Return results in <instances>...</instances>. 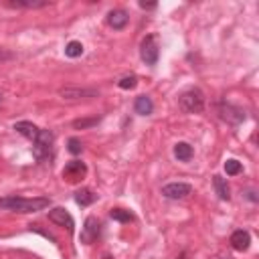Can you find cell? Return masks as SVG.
Masks as SVG:
<instances>
[{
  "label": "cell",
  "mask_w": 259,
  "mask_h": 259,
  "mask_svg": "<svg viewBox=\"0 0 259 259\" xmlns=\"http://www.w3.org/2000/svg\"><path fill=\"white\" fill-rule=\"evenodd\" d=\"M49 204H51L49 196H37V198L5 196V198H0V209H7L13 213H39V211H45Z\"/></svg>",
  "instance_id": "1"
},
{
  "label": "cell",
  "mask_w": 259,
  "mask_h": 259,
  "mask_svg": "<svg viewBox=\"0 0 259 259\" xmlns=\"http://www.w3.org/2000/svg\"><path fill=\"white\" fill-rule=\"evenodd\" d=\"M178 108L184 114H200L204 110V93L198 87H190L182 91L178 97Z\"/></svg>",
  "instance_id": "2"
},
{
  "label": "cell",
  "mask_w": 259,
  "mask_h": 259,
  "mask_svg": "<svg viewBox=\"0 0 259 259\" xmlns=\"http://www.w3.org/2000/svg\"><path fill=\"white\" fill-rule=\"evenodd\" d=\"M35 146H33V154L37 160H47L53 156V144H55V134L51 130H39L37 138L33 140Z\"/></svg>",
  "instance_id": "3"
},
{
  "label": "cell",
  "mask_w": 259,
  "mask_h": 259,
  "mask_svg": "<svg viewBox=\"0 0 259 259\" xmlns=\"http://www.w3.org/2000/svg\"><path fill=\"white\" fill-rule=\"evenodd\" d=\"M140 57L146 65H156L158 63V57H160V47H158V41H156V35H148L142 39V45H140Z\"/></svg>",
  "instance_id": "4"
},
{
  "label": "cell",
  "mask_w": 259,
  "mask_h": 259,
  "mask_svg": "<svg viewBox=\"0 0 259 259\" xmlns=\"http://www.w3.org/2000/svg\"><path fill=\"white\" fill-rule=\"evenodd\" d=\"M85 174H87V166H85V162H81V160H71V162H67L65 168H63V178H65L69 184L81 182V180L85 178Z\"/></svg>",
  "instance_id": "5"
},
{
  "label": "cell",
  "mask_w": 259,
  "mask_h": 259,
  "mask_svg": "<svg viewBox=\"0 0 259 259\" xmlns=\"http://www.w3.org/2000/svg\"><path fill=\"white\" fill-rule=\"evenodd\" d=\"M59 95L67 101H77V99H91V97H97L99 91L97 89H91V87H61L59 89Z\"/></svg>",
  "instance_id": "6"
},
{
  "label": "cell",
  "mask_w": 259,
  "mask_h": 259,
  "mask_svg": "<svg viewBox=\"0 0 259 259\" xmlns=\"http://www.w3.org/2000/svg\"><path fill=\"white\" fill-rule=\"evenodd\" d=\"M162 194L170 200H178V198H186L188 194H192V186L188 182H170L166 186H162Z\"/></svg>",
  "instance_id": "7"
},
{
  "label": "cell",
  "mask_w": 259,
  "mask_h": 259,
  "mask_svg": "<svg viewBox=\"0 0 259 259\" xmlns=\"http://www.w3.org/2000/svg\"><path fill=\"white\" fill-rule=\"evenodd\" d=\"M49 221L55 223V225H59V227H65L69 233H73L75 221H73V217L63 209V206H55V209H51V211H49Z\"/></svg>",
  "instance_id": "8"
},
{
  "label": "cell",
  "mask_w": 259,
  "mask_h": 259,
  "mask_svg": "<svg viewBox=\"0 0 259 259\" xmlns=\"http://www.w3.org/2000/svg\"><path fill=\"white\" fill-rule=\"evenodd\" d=\"M99 227L101 225H99V221L95 217H87L85 223H83V229H81V243H85V245L93 243L99 237V231H101Z\"/></svg>",
  "instance_id": "9"
},
{
  "label": "cell",
  "mask_w": 259,
  "mask_h": 259,
  "mask_svg": "<svg viewBox=\"0 0 259 259\" xmlns=\"http://www.w3.org/2000/svg\"><path fill=\"white\" fill-rule=\"evenodd\" d=\"M219 116L229 124H241L245 120V112L241 108L231 106V103H223V106L219 108Z\"/></svg>",
  "instance_id": "10"
},
{
  "label": "cell",
  "mask_w": 259,
  "mask_h": 259,
  "mask_svg": "<svg viewBox=\"0 0 259 259\" xmlns=\"http://www.w3.org/2000/svg\"><path fill=\"white\" fill-rule=\"evenodd\" d=\"M128 21H130V17H128V13L122 11V9H116V11H110V13H108V25H110L114 31L126 29Z\"/></svg>",
  "instance_id": "11"
},
{
  "label": "cell",
  "mask_w": 259,
  "mask_h": 259,
  "mask_svg": "<svg viewBox=\"0 0 259 259\" xmlns=\"http://www.w3.org/2000/svg\"><path fill=\"white\" fill-rule=\"evenodd\" d=\"M231 245H233L235 251H247L249 245H251V235H249L247 231L239 229V231H235V233L231 235Z\"/></svg>",
  "instance_id": "12"
},
{
  "label": "cell",
  "mask_w": 259,
  "mask_h": 259,
  "mask_svg": "<svg viewBox=\"0 0 259 259\" xmlns=\"http://www.w3.org/2000/svg\"><path fill=\"white\" fill-rule=\"evenodd\" d=\"M174 156H176L178 162H188L194 156V150H192V146L188 142H178L174 146Z\"/></svg>",
  "instance_id": "13"
},
{
  "label": "cell",
  "mask_w": 259,
  "mask_h": 259,
  "mask_svg": "<svg viewBox=\"0 0 259 259\" xmlns=\"http://www.w3.org/2000/svg\"><path fill=\"white\" fill-rule=\"evenodd\" d=\"M11 9H45L51 3L49 0H15V3H5Z\"/></svg>",
  "instance_id": "14"
},
{
  "label": "cell",
  "mask_w": 259,
  "mask_h": 259,
  "mask_svg": "<svg viewBox=\"0 0 259 259\" xmlns=\"http://www.w3.org/2000/svg\"><path fill=\"white\" fill-rule=\"evenodd\" d=\"M134 110H136V114H140V116H150V114L154 112V103H152V99H150L148 95H140V97H136Z\"/></svg>",
  "instance_id": "15"
},
{
  "label": "cell",
  "mask_w": 259,
  "mask_h": 259,
  "mask_svg": "<svg viewBox=\"0 0 259 259\" xmlns=\"http://www.w3.org/2000/svg\"><path fill=\"white\" fill-rule=\"evenodd\" d=\"M15 130H17L21 136L29 138V140H35L37 134H39V128H37L33 122H17V124H15Z\"/></svg>",
  "instance_id": "16"
},
{
  "label": "cell",
  "mask_w": 259,
  "mask_h": 259,
  "mask_svg": "<svg viewBox=\"0 0 259 259\" xmlns=\"http://www.w3.org/2000/svg\"><path fill=\"white\" fill-rule=\"evenodd\" d=\"M213 184H215V190H217V194H219V198L221 200H229L231 198V190H229V184H227V180L223 178V176H219V174H215L213 176Z\"/></svg>",
  "instance_id": "17"
},
{
  "label": "cell",
  "mask_w": 259,
  "mask_h": 259,
  "mask_svg": "<svg viewBox=\"0 0 259 259\" xmlns=\"http://www.w3.org/2000/svg\"><path fill=\"white\" fill-rule=\"evenodd\" d=\"M95 198H97V194H93V190H89V188H81L75 192V202L79 206H89L95 202Z\"/></svg>",
  "instance_id": "18"
},
{
  "label": "cell",
  "mask_w": 259,
  "mask_h": 259,
  "mask_svg": "<svg viewBox=\"0 0 259 259\" xmlns=\"http://www.w3.org/2000/svg\"><path fill=\"white\" fill-rule=\"evenodd\" d=\"M65 55H67L69 59H77V57H81V55H83V45H81L79 41H71V43H67V47H65Z\"/></svg>",
  "instance_id": "19"
},
{
  "label": "cell",
  "mask_w": 259,
  "mask_h": 259,
  "mask_svg": "<svg viewBox=\"0 0 259 259\" xmlns=\"http://www.w3.org/2000/svg\"><path fill=\"white\" fill-rule=\"evenodd\" d=\"M110 217L114 221H118V223H132L134 221V215L130 211H126V209H112L110 211Z\"/></svg>",
  "instance_id": "20"
},
{
  "label": "cell",
  "mask_w": 259,
  "mask_h": 259,
  "mask_svg": "<svg viewBox=\"0 0 259 259\" xmlns=\"http://www.w3.org/2000/svg\"><path fill=\"white\" fill-rule=\"evenodd\" d=\"M97 122H99V118H83V120H75L73 122V128L75 130H87V128L97 126Z\"/></svg>",
  "instance_id": "21"
},
{
  "label": "cell",
  "mask_w": 259,
  "mask_h": 259,
  "mask_svg": "<svg viewBox=\"0 0 259 259\" xmlns=\"http://www.w3.org/2000/svg\"><path fill=\"white\" fill-rule=\"evenodd\" d=\"M136 85H138V77L136 75H126V77H122L118 81V87L120 89H134Z\"/></svg>",
  "instance_id": "22"
},
{
  "label": "cell",
  "mask_w": 259,
  "mask_h": 259,
  "mask_svg": "<svg viewBox=\"0 0 259 259\" xmlns=\"http://www.w3.org/2000/svg\"><path fill=\"white\" fill-rule=\"evenodd\" d=\"M241 170H243V166H241L239 160H227V162H225V172H227L229 176H237Z\"/></svg>",
  "instance_id": "23"
},
{
  "label": "cell",
  "mask_w": 259,
  "mask_h": 259,
  "mask_svg": "<svg viewBox=\"0 0 259 259\" xmlns=\"http://www.w3.org/2000/svg\"><path fill=\"white\" fill-rule=\"evenodd\" d=\"M67 150H69L71 154H81V150H83L81 140H79V138H69V142H67Z\"/></svg>",
  "instance_id": "24"
},
{
  "label": "cell",
  "mask_w": 259,
  "mask_h": 259,
  "mask_svg": "<svg viewBox=\"0 0 259 259\" xmlns=\"http://www.w3.org/2000/svg\"><path fill=\"white\" fill-rule=\"evenodd\" d=\"M15 55L11 53V51H7V49H3V47H0V61H11Z\"/></svg>",
  "instance_id": "25"
},
{
  "label": "cell",
  "mask_w": 259,
  "mask_h": 259,
  "mask_svg": "<svg viewBox=\"0 0 259 259\" xmlns=\"http://www.w3.org/2000/svg\"><path fill=\"white\" fill-rule=\"evenodd\" d=\"M140 9H144V11H152V9H156V5H146V3H140Z\"/></svg>",
  "instance_id": "26"
},
{
  "label": "cell",
  "mask_w": 259,
  "mask_h": 259,
  "mask_svg": "<svg viewBox=\"0 0 259 259\" xmlns=\"http://www.w3.org/2000/svg\"><path fill=\"white\" fill-rule=\"evenodd\" d=\"M247 196H249L251 200H257V196H255V192H247Z\"/></svg>",
  "instance_id": "27"
},
{
  "label": "cell",
  "mask_w": 259,
  "mask_h": 259,
  "mask_svg": "<svg viewBox=\"0 0 259 259\" xmlns=\"http://www.w3.org/2000/svg\"><path fill=\"white\" fill-rule=\"evenodd\" d=\"M0 103H3V93H0Z\"/></svg>",
  "instance_id": "28"
}]
</instances>
